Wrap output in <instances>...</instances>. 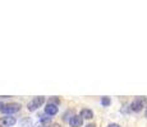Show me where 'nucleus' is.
<instances>
[{
	"instance_id": "nucleus-2",
	"label": "nucleus",
	"mask_w": 147,
	"mask_h": 127,
	"mask_svg": "<svg viewBox=\"0 0 147 127\" xmlns=\"http://www.w3.org/2000/svg\"><path fill=\"white\" fill-rule=\"evenodd\" d=\"M19 109H21V104H19V103H9V104H4L1 112H3V113H5L7 116H10L12 113L18 112Z\"/></svg>"
},
{
	"instance_id": "nucleus-5",
	"label": "nucleus",
	"mask_w": 147,
	"mask_h": 127,
	"mask_svg": "<svg viewBox=\"0 0 147 127\" xmlns=\"http://www.w3.org/2000/svg\"><path fill=\"white\" fill-rule=\"evenodd\" d=\"M82 123H83V118H82L81 114H74L72 117V120L69 121V125L72 127H81Z\"/></svg>"
},
{
	"instance_id": "nucleus-8",
	"label": "nucleus",
	"mask_w": 147,
	"mask_h": 127,
	"mask_svg": "<svg viewBox=\"0 0 147 127\" xmlns=\"http://www.w3.org/2000/svg\"><path fill=\"white\" fill-rule=\"evenodd\" d=\"M110 98L109 97H102V99H101V104H102L104 107H107V106H110Z\"/></svg>"
},
{
	"instance_id": "nucleus-9",
	"label": "nucleus",
	"mask_w": 147,
	"mask_h": 127,
	"mask_svg": "<svg viewBox=\"0 0 147 127\" xmlns=\"http://www.w3.org/2000/svg\"><path fill=\"white\" fill-rule=\"evenodd\" d=\"M107 127H120V126L118 125V123H110V125L107 126Z\"/></svg>"
},
{
	"instance_id": "nucleus-6",
	"label": "nucleus",
	"mask_w": 147,
	"mask_h": 127,
	"mask_svg": "<svg viewBox=\"0 0 147 127\" xmlns=\"http://www.w3.org/2000/svg\"><path fill=\"white\" fill-rule=\"evenodd\" d=\"M45 113L49 116H55L58 113V106L54 103H47V106L45 107Z\"/></svg>"
},
{
	"instance_id": "nucleus-1",
	"label": "nucleus",
	"mask_w": 147,
	"mask_h": 127,
	"mask_svg": "<svg viewBox=\"0 0 147 127\" xmlns=\"http://www.w3.org/2000/svg\"><path fill=\"white\" fill-rule=\"evenodd\" d=\"M44 102H45L44 97H35L30 102V103H28L27 109L30 112H35L36 109H38V107H41L42 104H44Z\"/></svg>"
},
{
	"instance_id": "nucleus-11",
	"label": "nucleus",
	"mask_w": 147,
	"mask_h": 127,
	"mask_svg": "<svg viewBox=\"0 0 147 127\" xmlns=\"http://www.w3.org/2000/svg\"><path fill=\"white\" fill-rule=\"evenodd\" d=\"M3 107H4V104H3V103H0V111H1V109H3Z\"/></svg>"
},
{
	"instance_id": "nucleus-7",
	"label": "nucleus",
	"mask_w": 147,
	"mask_h": 127,
	"mask_svg": "<svg viewBox=\"0 0 147 127\" xmlns=\"http://www.w3.org/2000/svg\"><path fill=\"white\" fill-rule=\"evenodd\" d=\"M81 116H82V118H86V120H91V118L94 117V112H92L91 109H88V108H84V109H82Z\"/></svg>"
},
{
	"instance_id": "nucleus-12",
	"label": "nucleus",
	"mask_w": 147,
	"mask_h": 127,
	"mask_svg": "<svg viewBox=\"0 0 147 127\" xmlns=\"http://www.w3.org/2000/svg\"><path fill=\"white\" fill-rule=\"evenodd\" d=\"M53 127H61V126H60V125H54Z\"/></svg>"
},
{
	"instance_id": "nucleus-10",
	"label": "nucleus",
	"mask_w": 147,
	"mask_h": 127,
	"mask_svg": "<svg viewBox=\"0 0 147 127\" xmlns=\"http://www.w3.org/2000/svg\"><path fill=\"white\" fill-rule=\"evenodd\" d=\"M86 127H96V126L94 125V123H88V125H87Z\"/></svg>"
},
{
	"instance_id": "nucleus-13",
	"label": "nucleus",
	"mask_w": 147,
	"mask_h": 127,
	"mask_svg": "<svg viewBox=\"0 0 147 127\" xmlns=\"http://www.w3.org/2000/svg\"><path fill=\"white\" fill-rule=\"evenodd\" d=\"M146 117H147V109H146Z\"/></svg>"
},
{
	"instance_id": "nucleus-3",
	"label": "nucleus",
	"mask_w": 147,
	"mask_h": 127,
	"mask_svg": "<svg viewBox=\"0 0 147 127\" xmlns=\"http://www.w3.org/2000/svg\"><path fill=\"white\" fill-rule=\"evenodd\" d=\"M17 123V118L13 116H4L0 118V127H12Z\"/></svg>"
},
{
	"instance_id": "nucleus-4",
	"label": "nucleus",
	"mask_w": 147,
	"mask_h": 127,
	"mask_svg": "<svg viewBox=\"0 0 147 127\" xmlns=\"http://www.w3.org/2000/svg\"><path fill=\"white\" fill-rule=\"evenodd\" d=\"M143 104H145V99H142V98H137V99H134L133 102H132L131 109L133 112H140L141 109L143 108Z\"/></svg>"
}]
</instances>
